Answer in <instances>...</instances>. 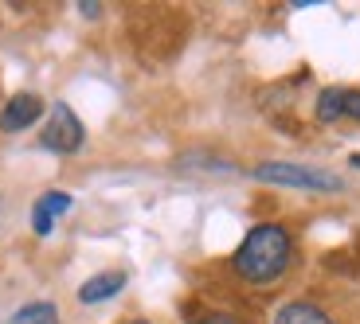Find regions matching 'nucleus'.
<instances>
[{
  "mask_svg": "<svg viewBox=\"0 0 360 324\" xmlns=\"http://www.w3.org/2000/svg\"><path fill=\"white\" fill-rule=\"evenodd\" d=\"M290 258H294V238H290L286 227L278 223H262L251 227L239 250L231 258V270L247 281V285H270L290 270Z\"/></svg>",
  "mask_w": 360,
  "mask_h": 324,
  "instance_id": "obj_1",
  "label": "nucleus"
},
{
  "mask_svg": "<svg viewBox=\"0 0 360 324\" xmlns=\"http://www.w3.org/2000/svg\"><path fill=\"white\" fill-rule=\"evenodd\" d=\"M255 180L274 184V188L325 191V196H337V191H345V180L337 176V172H325V168H306V164H282V161L259 164V168H255Z\"/></svg>",
  "mask_w": 360,
  "mask_h": 324,
  "instance_id": "obj_2",
  "label": "nucleus"
},
{
  "mask_svg": "<svg viewBox=\"0 0 360 324\" xmlns=\"http://www.w3.org/2000/svg\"><path fill=\"white\" fill-rule=\"evenodd\" d=\"M82 121L75 117V109L71 106H51V117H47V126H44V137H39V144H44L47 153H59V156H67V153H79L82 149Z\"/></svg>",
  "mask_w": 360,
  "mask_h": 324,
  "instance_id": "obj_3",
  "label": "nucleus"
},
{
  "mask_svg": "<svg viewBox=\"0 0 360 324\" xmlns=\"http://www.w3.org/2000/svg\"><path fill=\"white\" fill-rule=\"evenodd\" d=\"M44 114V98L39 94H12L0 109V129L4 133H24L27 126H36Z\"/></svg>",
  "mask_w": 360,
  "mask_h": 324,
  "instance_id": "obj_4",
  "label": "nucleus"
},
{
  "mask_svg": "<svg viewBox=\"0 0 360 324\" xmlns=\"http://www.w3.org/2000/svg\"><path fill=\"white\" fill-rule=\"evenodd\" d=\"M71 211V196L67 191H47V196L36 199V211H32V231L36 234H51L55 219Z\"/></svg>",
  "mask_w": 360,
  "mask_h": 324,
  "instance_id": "obj_5",
  "label": "nucleus"
},
{
  "mask_svg": "<svg viewBox=\"0 0 360 324\" xmlns=\"http://www.w3.org/2000/svg\"><path fill=\"white\" fill-rule=\"evenodd\" d=\"M122 289H126V274L110 270V274H98V278H90L86 285L79 289V301H82V305H98V301L117 297Z\"/></svg>",
  "mask_w": 360,
  "mask_h": 324,
  "instance_id": "obj_6",
  "label": "nucleus"
},
{
  "mask_svg": "<svg viewBox=\"0 0 360 324\" xmlns=\"http://www.w3.org/2000/svg\"><path fill=\"white\" fill-rule=\"evenodd\" d=\"M274 324H333V320H329L317 305H309V301H290V305L278 309Z\"/></svg>",
  "mask_w": 360,
  "mask_h": 324,
  "instance_id": "obj_7",
  "label": "nucleus"
},
{
  "mask_svg": "<svg viewBox=\"0 0 360 324\" xmlns=\"http://www.w3.org/2000/svg\"><path fill=\"white\" fill-rule=\"evenodd\" d=\"M345 117V86H329V90H321V98H317V121H341Z\"/></svg>",
  "mask_w": 360,
  "mask_h": 324,
  "instance_id": "obj_8",
  "label": "nucleus"
},
{
  "mask_svg": "<svg viewBox=\"0 0 360 324\" xmlns=\"http://www.w3.org/2000/svg\"><path fill=\"white\" fill-rule=\"evenodd\" d=\"M8 324H59V309L51 301H36V305H24L20 313H12Z\"/></svg>",
  "mask_w": 360,
  "mask_h": 324,
  "instance_id": "obj_9",
  "label": "nucleus"
},
{
  "mask_svg": "<svg viewBox=\"0 0 360 324\" xmlns=\"http://www.w3.org/2000/svg\"><path fill=\"white\" fill-rule=\"evenodd\" d=\"M188 324H243L235 313H219V309H204V313H192Z\"/></svg>",
  "mask_w": 360,
  "mask_h": 324,
  "instance_id": "obj_10",
  "label": "nucleus"
},
{
  "mask_svg": "<svg viewBox=\"0 0 360 324\" xmlns=\"http://www.w3.org/2000/svg\"><path fill=\"white\" fill-rule=\"evenodd\" d=\"M345 117L360 121V90H345Z\"/></svg>",
  "mask_w": 360,
  "mask_h": 324,
  "instance_id": "obj_11",
  "label": "nucleus"
},
{
  "mask_svg": "<svg viewBox=\"0 0 360 324\" xmlns=\"http://www.w3.org/2000/svg\"><path fill=\"white\" fill-rule=\"evenodd\" d=\"M352 168H360V153H356V156H352Z\"/></svg>",
  "mask_w": 360,
  "mask_h": 324,
  "instance_id": "obj_12",
  "label": "nucleus"
},
{
  "mask_svg": "<svg viewBox=\"0 0 360 324\" xmlns=\"http://www.w3.org/2000/svg\"><path fill=\"white\" fill-rule=\"evenodd\" d=\"M129 324H149V320H129Z\"/></svg>",
  "mask_w": 360,
  "mask_h": 324,
  "instance_id": "obj_13",
  "label": "nucleus"
}]
</instances>
